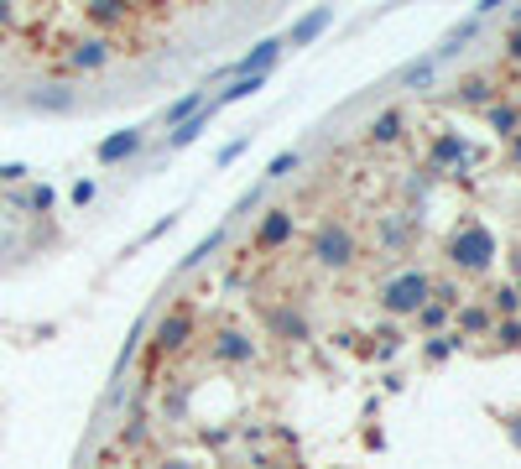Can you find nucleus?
I'll return each mask as SVG.
<instances>
[{
	"label": "nucleus",
	"mask_w": 521,
	"mask_h": 469,
	"mask_svg": "<svg viewBox=\"0 0 521 469\" xmlns=\"http://www.w3.org/2000/svg\"><path fill=\"white\" fill-rule=\"evenodd\" d=\"M454 266H464V272H485L490 266V256H496V240H490V230L485 225H464V230L454 234Z\"/></svg>",
	"instance_id": "obj_1"
},
{
	"label": "nucleus",
	"mask_w": 521,
	"mask_h": 469,
	"mask_svg": "<svg viewBox=\"0 0 521 469\" xmlns=\"http://www.w3.org/2000/svg\"><path fill=\"white\" fill-rule=\"evenodd\" d=\"M428 298H433V282L422 277V272H407V277H396L391 287H386V308H391V313H417Z\"/></svg>",
	"instance_id": "obj_2"
},
{
	"label": "nucleus",
	"mask_w": 521,
	"mask_h": 469,
	"mask_svg": "<svg viewBox=\"0 0 521 469\" xmlns=\"http://www.w3.org/2000/svg\"><path fill=\"white\" fill-rule=\"evenodd\" d=\"M313 256L323 261V266H350L354 256V240L344 225H323V230L313 234Z\"/></svg>",
	"instance_id": "obj_3"
},
{
	"label": "nucleus",
	"mask_w": 521,
	"mask_h": 469,
	"mask_svg": "<svg viewBox=\"0 0 521 469\" xmlns=\"http://www.w3.org/2000/svg\"><path fill=\"white\" fill-rule=\"evenodd\" d=\"M287 234H292V214L287 209H271L266 225H261V234H256V245H261V251H276Z\"/></svg>",
	"instance_id": "obj_4"
},
{
	"label": "nucleus",
	"mask_w": 521,
	"mask_h": 469,
	"mask_svg": "<svg viewBox=\"0 0 521 469\" xmlns=\"http://www.w3.org/2000/svg\"><path fill=\"white\" fill-rule=\"evenodd\" d=\"M141 147V130H121V136H110V141H100V162H121V157H130V151Z\"/></svg>",
	"instance_id": "obj_5"
},
{
	"label": "nucleus",
	"mask_w": 521,
	"mask_h": 469,
	"mask_svg": "<svg viewBox=\"0 0 521 469\" xmlns=\"http://www.w3.org/2000/svg\"><path fill=\"white\" fill-rule=\"evenodd\" d=\"M276 53H282V43H261L256 53H246V58L235 63V73H246V79H256V73H261L266 63H276Z\"/></svg>",
	"instance_id": "obj_6"
},
{
	"label": "nucleus",
	"mask_w": 521,
	"mask_h": 469,
	"mask_svg": "<svg viewBox=\"0 0 521 469\" xmlns=\"http://www.w3.org/2000/svg\"><path fill=\"white\" fill-rule=\"evenodd\" d=\"M188 334V313H172V319H162V329H157V349H178Z\"/></svg>",
	"instance_id": "obj_7"
},
{
	"label": "nucleus",
	"mask_w": 521,
	"mask_h": 469,
	"mask_svg": "<svg viewBox=\"0 0 521 469\" xmlns=\"http://www.w3.org/2000/svg\"><path fill=\"white\" fill-rule=\"evenodd\" d=\"M68 58H73V68H100L104 58H110V53H104V43H100V37H89V43H79L73 53H68Z\"/></svg>",
	"instance_id": "obj_8"
},
{
	"label": "nucleus",
	"mask_w": 521,
	"mask_h": 469,
	"mask_svg": "<svg viewBox=\"0 0 521 469\" xmlns=\"http://www.w3.org/2000/svg\"><path fill=\"white\" fill-rule=\"evenodd\" d=\"M208 115H214V105H208V110H198V115H188L183 126H178V136H172V147H188V141H193L198 130H208Z\"/></svg>",
	"instance_id": "obj_9"
},
{
	"label": "nucleus",
	"mask_w": 521,
	"mask_h": 469,
	"mask_svg": "<svg viewBox=\"0 0 521 469\" xmlns=\"http://www.w3.org/2000/svg\"><path fill=\"white\" fill-rule=\"evenodd\" d=\"M198 100H204V94H198V89H193V94H183V100H178V105H167V126H183L188 115H198Z\"/></svg>",
	"instance_id": "obj_10"
},
{
	"label": "nucleus",
	"mask_w": 521,
	"mask_h": 469,
	"mask_svg": "<svg viewBox=\"0 0 521 469\" xmlns=\"http://www.w3.org/2000/svg\"><path fill=\"white\" fill-rule=\"evenodd\" d=\"M323 26H329V11H313V16H308V22H303V26H292V37H287V43H282V47H297V43H308L313 32H323Z\"/></svg>",
	"instance_id": "obj_11"
},
{
	"label": "nucleus",
	"mask_w": 521,
	"mask_h": 469,
	"mask_svg": "<svg viewBox=\"0 0 521 469\" xmlns=\"http://www.w3.org/2000/svg\"><path fill=\"white\" fill-rule=\"evenodd\" d=\"M433 162H464V141H454V136H438V141H433Z\"/></svg>",
	"instance_id": "obj_12"
},
{
	"label": "nucleus",
	"mask_w": 521,
	"mask_h": 469,
	"mask_svg": "<svg viewBox=\"0 0 521 469\" xmlns=\"http://www.w3.org/2000/svg\"><path fill=\"white\" fill-rule=\"evenodd\" d=\"M490 126H496L500 136H516V110H511V105H496V110H490Z\"/></svg>",
	"instance_id": "obj_13"
},
{
	"label": "nucleus",
	"mask_w": 521,
	"mask_h": 469,
	"mask_svg": "<svg viewBox=\"0 0 521 469\" xmlns=\"http://www.w3.org/2000/svg\"><path fill=\"white\" fill-rule=\"evenodd\" d=\"M396 130H401V115L391 110V115H381V120L371 126V136H375V141H396Z\"/></svg>",
	"instance_id": "obj_14"
},
{
	"label": "nucleus",
	"mask_w": 521,
	"mask_h": 469,
	"mask_svg": "<svg viewBox=\"0 0 521 469\" xmlns=\"http://www.w3.org/2000/svg\"><path fill=\"white\" fill-rule=\"evenodd\" d=\"M219 355H229V360H250V344L240 340V334H225V340H219Z\"/></svg>",
	"instance_id": "obj_15"
},
{
	"label": "nucleus",
	"mask_w": 521,
	"mask_h": 469,
	"mask_svg": "<svg viewBox=\"0 0 521 469\" xmlns=\"http://www.w3.org/2000/svg\"><path fill=\"white\" fill-rule=\"evenodd\" d=\"M266 172H271V177H287V172H297V157H292V151H282V157H276Z\"/></svg>",
	"instance_id": "obj_16"
},
{
	"label": "nucleus",
	"mask_w": 521,
	"mask_h": 469,
	"mask_svg": "<svg viewBox=\"0 0 521 469\" xmlns=\"http://www.w3.org/2000/svg\"><path fill=\"white\" fill-rule=\"evenodd\" d=\"M496 308H500V313H516V287H500V292H496Z\"/></svg>",
	"instance_id": "obj_17"
},
{
	"label": "nucleus",
	"mask_w": 521,
	"mask_h": 469,
	"mask_svg": "<svg viewBox=\"0 0 521 469\" xmlns=\"http://www.w3.org/2000/svg\"><path fill=\"white\" fill-rule=\"evenodd\" d=\"M276 329H282V334H303V319H297V313H276Z\"/></svg>",
	"instance_id": "obj_18"
},
{
	"label": "nucleus",
	"mask_w": 521,
	"mask_h": 469,
	"mask_svg": "<svg viewBox=\"0 0 521 469\" xmlns=\"http://www.w3.org/2000/svg\"><path fill=\"white\" fill-rule=\"evenodd\" d=\"M458 323H464V329H485V313H479V308H464V313H458Z\"/></svg>",
	"instance_id": "obj_19"
},
{
	"label": "nucleus",
	"mask_w": 521,
	"mask_h": 469,
	"mask_svg": "<svg viewBox=\"0 0 521 469\" xmlns=\"http://www.w3.org/2000/svg\"><path fill=\"white\" fill-rule=\"evenodd\" d=\"M16 177H26V168H21V162H5V168H0V183H16Z\"/></svg>",
	"instance_id": "obj_20"
},
{
	"label": "nucleus",
	"mask_w": 521,
	"mask_h": 469,
	"mask_svg": "<svg viewBox=\"0 0 521 469\" xmlns=\"http://www.w3.org/2000/svg\"><path fill=\"white\" fill-rule=\"evenodd\" d=\"M511 53H516V58H521V32H516V37H511Z\"/></svg>",
	"instance_id": "obj_21"
},
{
	"label": "nucleus",
	"mask_w": 521,
	"mask_h": 469,
	"mask_svg": "<svg viewBox=\"0 0 521 469\" xmlns=\"http://www.w3.org/2000/svg\"><path fill=\"white\" fill-rule=\"evenodd\" d=\"M516 162H521V130H516Z\"/></svg>",
	"instance_id": "obj_22"
},
{
	"label": "nucleus",
	"mask_w": 521,
	"mask_h": 469,
	"mask_svg": "<svg viewBox=\"0 0 521 469\" xmlns=\"http://www.w3.org/2000/svg\"><path fill=\"white\" fill-rule=\"evenodd\" d=\"M167 469H188V464H167Z\"/></svg>",
	"instance_id": "obj_23"
}]
</instances>
